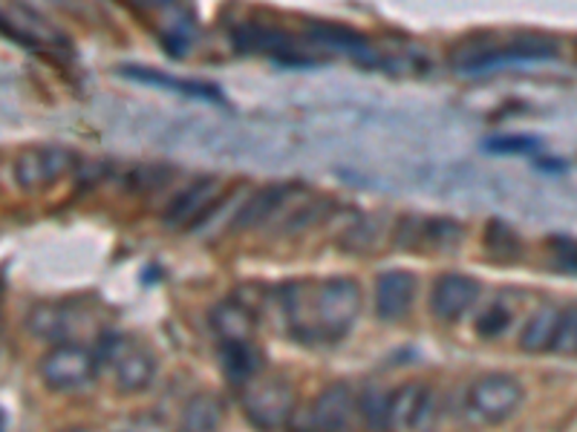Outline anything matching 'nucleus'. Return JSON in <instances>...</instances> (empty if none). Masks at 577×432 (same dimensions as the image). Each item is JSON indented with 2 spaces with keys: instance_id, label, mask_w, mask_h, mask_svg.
Instances as JSON below:
<instances>
[{
  "instance_id": "obj_14",
  "label": "nucleus",
  "mask_w": 577,
  "mask_h": 432,
  "mask_svg": "<svg viewBox=\"0 0 577 432\" xmlns=\"http://www.w3.org/2000/svg\"><path fill=\"white\" fill-rule=\"evenodd\" d=\"M220 363L231 383L245 387L263 369V355H260V349L252 340H225L220 349Z\"/></svg>"
},
{
  "instance_id": "obj_8",
  "label": "nucleus",
  "mask_w": 577,
  "mask_h": 432,
  "mask_svg": "<svg viewBox=\"0 0 577 432\" xmlns=\"http://www.w3.org/2000/svg\"><path fill=\"white\" fill-rule=\"evenodd\" d=\"M353 407H356L353 389L347 383H333L310 407L301 410V418H304L306 432H344Z\"/></svg>"
},
{
  "instance_id": "obj_2",
  "label": "nucleus",
  "mask_w": 577,
  "mask_h": 432,
  "mask_svg": "<svg viewBox=\"0 0 577 432\" xmlns=\"http://www.w3.org/2000/svg\"><path fill=\"white\" fill-rule=\"evenodd\" d=\"M243 410L258 430H281L295 415V389L281 378L258 375L243 387Z\"/></svg>"
},
{
  "instance_id": "obj_17",
  "label": "nucleus",
  "mask_w": 577,
  "mask_h": 432,
  "mask_svg": "<svg viewBox=\"0 0 577 432\" xmlns=\"http://www.w3.org/2000/svg\"><path fill=\"white\" fill-rule=\"evenodd\" d=\"M156 360L148 349H130L127 346L122 358L116 360V389L122 396H136L141 389H148L154 381Z\"/></svg>"
},
{
  "instance_id": "obj_25",
  "label": "nucleus",
  "mask_w": 577,
  "mask_h": 432,
  "mask_svg": "<svg viewBox=\"0 0 577 432\" xmlns=\"http://www.w3.org/2000/svg\"><path fill=\"white\" fill-rule=\"evenodd\" d=\"M511 326V312L503 303H494L476 317V335L480 337H500Z\"/></svg>"
},
{
  "instance_id": "obj_22",
  "label": "nucleus",
  "mask_w": 577,
  "mask_h": 432,
  "mask_svg": "<svg viewBox=\"0 0 577 432\" xmlns=\"http://www.w3.org/2000/svg\"><path fill=\"white\" fill-rule=\"evenodd\" d=\"M485 251H489L491 260L508 265L517 260L523 245H520V236L514 234L505 222L491 220L489 225H485Z\"/></svg>"
},
{
  "instance_id": "obj_27",
  "label": "nucleus",
  "mask_w": 577,
  "mask_h": 432,
  "mask_svg": "<svg viewBox=\"0 0 577 432\" xmlns=\"http://www.w3.org/2000/svg\"><path fill=\"white\" fill-rule=\"evenodd\" d=\"M541 147V139L534 136H496V139L485 141L489 154H532Z\"/></svg>"
},
{
  "instance_id": "obj_10",
  "label": "nucleus",
  "mask_w": 577,
  "mask_h": 432,
  "mask_svg": "<svg viewBox=\"0 0 577 432\" xmlns=\"http://www.w3.org/2000/svg\"><path fill=\"white\" fill-rule=\"evenodd\" d=\"M480 297V283L465 274H444L437 280V286L430 292V312L444 323H457L459 317L468 315V308L474 306Z\"/></svg>"
},
{
  "instance_id": "obj_28",
  "label": "nucleus",
  "mask_w": 577,
  "mask_h": 432,
  "mask_svg": "<svg viewBox=\"0 0 577 432\" xmlns=\"http://www.w3.org/2000/svg\"><path fill=\"white\" fill-rule=\"evenodd\" d=\"M552 251H555V260L560 263L563 272L577 274V242L560 240V236H557V240L552 242Z\"/></svg>"
},
{
  "instance_id": "obj_19",
  "label": "nucleus",
  "mask_w": 577,
  "mask_h": 432,
  "mask_svg": "<svg viewBox=\"0 0 577 432\" xmlns=\"http://www.w3.org/2000/svg\"><path fill=\"white\" fill-rule=\"evenodd\" d=\"M286 191H288L286 185H269V188H263V191L252 193L249 202L234 213L231 228H254L260 225V222H266L269 217L281 208V202L286 199Z\"/></svg>"
},
{
  "instance_id": "obj_7",
  "label": "nucleus",
  "mask_w": 577,
  "mask_h": 432,
  "mask_svg": "<svg viewBox=\"0 0 577 432\" xmlns=\"http://www.w3.org/2000/svg\"><path fill=\"white\" fill-rule=\"evenodd\" d=\"M217 199H220V179L200 177L197 182L188 185L186 191H179L170 199L162 222L168 228H177V231L197 228L202 220H208V213L214 211Z\"/></svg>"
},
{
  "instance_id": "obj_15",
  "label": "nucleus",
  "mask_w": 577,
  "mask_h": 432,
  "mask_svg": "<svg viewBox=\"0 0 577 432\" xmlns=\"http://www.w3.org/2000/svg\"><path fill=\"white\" fill-rule=\"evenodd\" d=\"M563 312L557 306H541L528 317V323L520 331V349L526 355H543L555 349V337L560 329Z\"/></svg>"
},
{
  "instance_id": "obj_9",
  "label": "nucleus",
  "mask_w": 577,
  "mask_h": 432,
  "mask_svg": "<svg viewBox=\"0 0 577 432\" xmlns=\"http://www.w3.org/2000/svg\"><path fill=\"white\" fill-rule=\"evenodd\" d=\"M557 55V41L555 38L543 35V32H520L505 44H496L491 41V46L485 50V55L480 59V64L474 66V73L480 70H491V66H505V64H520V61H548Z\"/></svg>"
},
{
  "instance_id": "obj_11",
  "label": "nucleus",
  "mask_w": 577,
  "mask_h": 432,
  "mask_svg": "<svg viewBox=\"0 0 577 432\" xmlns=\"http://www.w3.org/2000/svg\"><path fill=\"white\" fill-rule=\"evenodd\" d=\"M416 277L410 272H385L376 280V315L381 320H401L413 306Z\"/></svg>"
},
{
  "instance_id": "obj_18",
  "label": "nucleus",
  "mask_w": 577,
  "mask_h": 432,
  "mask_svg": "<svg viewBox=\"0 0 577 432\" xmlns=\"http://www.w3.org/2000/svg\"><path fill=\"white\" fill-rule=\"evenodd\" d=\"M430 407V392L419 383H405L390 392V426H416Z\"/></svg>"
},
{
  "instance_id": "obj_6",
  "label": "nucleus",
  "mask_w": 577,
  "mask_h": 432,
  "mask_svg": "<svg viewBox=\"0 0 577 432\" xmlns=\"http://www.w3.org/2000/svg\"><path fill=\"white\" fill-rule=\"evenodd\" d=\"M231 46L238 52H263L269 59H277L283 64H312V59H301L306 55L297 41L288 32L274 30V27H260V23H240L231 32Z\"/></svg>"
},
{
  "instance_id": "obj_12",
  "label": "nucleus",
  "mask_w": 577,
  "mask_h": 432,
  "mask_svg": "<svg viewBox=\"0 0 577 432\" xmlns=\"http://www.w3.org/2000/svg\"><path fill=\"white\" fill-rule=\"evenodd\" d=\"M21 15V21H9V18H3V32H7L9 38H15L18 44L30 46V50H52V46H61L64 44V38H61V32L52 27V23H46L41 15H32V12H27L23 7H12Z\"/></svg>"
},
{
  "instance_id": "obj_1",
  "label": "nucleus",
  "mask_w": 577,
  "mask_h": 432,
  "mask_svg": "<svg viewBox=\"0 0 577 432\" xmlns=\"http://www.w3.org/2000/svg\"><path fill=\"white\" fill-rule=\"evenodd\" d=\"M281 301L292 335L306 340V344L338 340L347 335L358 312H361V288L356 280L349 277L326 280L315 288V294L295 283V286L283 288Z\"/></svg>"
},
{
  "instance_id": "obj_3",
  "label": "nucleus",
  "mask_w": 577,
  "mask_h": 432,
  "mask_svg": "<svg viewBox=\"0 0 577 432\" xmlns=\"http://www.w3.org/2000/svg\"><path fill=\"white\" fill-rule=\"evenodd\" d=\"M96 367L98 358L90 355L84 346L59 344L38 363V375H41L44 387L52 389V392H73V389L93 381Z\"/></svg>"
},
{
  "instance_id": "obj_20",
  "label": "nucleus",
  "mask_w": 577,
  "mask_h": 432,
  "mask_svg": "<svg viewBox=\"0 0 577 432\" xmlns=\"http://www.w3.org/2000/svg\"><path fill=\"white\" fill-rule=\"evenodd\" d=\"M23 326H27V331H30L32 337H41V340H59V337H67L70 331H73L67 308L52 306V303L32 306Z\"/></svg>"
},
{
  "instance_id": "obj_29",
  "label": "nucleus",
  "mask_w": 577,
  "mask_h": 432,
  "mask_svg": "<svg viewBox=\"0 0 577 432\" xmlns=\"http://www.w3.org/2000/svg\"><path fill=\"white\" fill-rule=\"evenodd\" d=\"M67 432H90V430H82V426H78V430H67Z\"/></svg>"
},
{
  "instance_id": "obj_13",
  "label": "nucleus",
  "mask_w": 577,
  "mask_h": 432,
  "mask_svg": "<svg viewBox=\"0 0 577 432\" xmlns=\"http://www.w3.org/2000/svg\"><path fill=\"white\" fill-rule=\"evenodd\" d=\"M211 329L220 335V340H252L254 326H258V317H254V308L245 306L240 301H222L211 308Z\"/></svg>"
},
{
  "instance_id": "obj_4",
  "label": "nucleus",
  "mask_w": 577,
  "mask_h": 432,
  "mask_svg": "<svg viewBox=\"0 0 577 432\" xmlns=\"http://www.w3.org/2000/svg\"><path fill=\"white\" fill-rule=\"evenodd\" d=\"M78 165V156L67 147H27L15 156L12 173L23 191H41L46 185L59 182Z\"/></svg>"
},
{
  "instance_id": "obj_5",
  "label": "nucleus",
  "mask_w": 577,
  "mask_h": 432,
  "mask_svg": "<svg viewBox=\"0 0 577 432\" xmlns=\"http://www.w3.org/2000/svg\"><path fill=\"white\" fill-rule=\"evenodd\" d=\"M468 403L471 410L489 421V424H503L505 418H511L523 403V387H520L511 375H485L471 387L468 392Z\"/></svg>"
},
{
  "instance_id": "obj_26",
  "label": "nucleus",
  "mask_w": 577,
  "mask_h": 432,
  "mask_svg": "<svg viewBox=\"0 0 577 432\" xmlns=\"http://www.w3.org/2000/svg\"><path fill=\"white\" fill-rule=\"evenodd\" d=\"M557 355H577V306L566 308L560 317V329L555 337V349Z\"/></svg>"
},
{
  "instance_id": "obj_23",
  "label": "nucleus",
  "mask_w": 577,
  "mask_h": 432,
  "mask_svg": "<svg viewBox=\"0 0 577 432\" xmlns=\"http://www.w3.org/2000/svg\"><path fill=\"white\" fill-rule=\"evenodd\" d=\"M310 38H315V41H321V44L326 46H335V50L356 52V59L370 55L364 35H358V32L353 30H344V27H333V23H310Z\"/></svg>"
},
{
  "instance_id": "obj_21",
  "label": "nucleus",
  "mask_w": 577,
  "mask_h": 432,
  "mask_svg": "<svg viewBox=\"0 0 577 432\" xmlns=\"http://www.w3.org/2000/svg\"><path fill=\"white\" fill-rule=\"evenodd\" d=\"M222 401L211 392H202V396H193L182 410V430L186 432H217L222 426Z\"/></svg>"
},
{
  "instance_id": "obj_16",
  "label": "nucleus",
  "mask_w": 577,
  "mask_h": 432,
  "mask_svg": "<svg viewBox=\"0 0 577 432\" xmlns=\"http://www.w3.org/2000/svg\"><path fill=\"white\" fill-rule=\"evenodd\" d=\"M119 73L127 78L141 81V84H154V87L162 89H177L182 96L202 98V102L222 104V93L211 84H202V81H188V78H170V75L159 73V70H148V66H119Z\"/></svg>"
},
{
  "instance_id": "obj_24",
  "label": "nucleus",
  "mask_w": 577,
  "mask_h": 432,
  "mask_svg": "<svg viewBox=\"0 0 577 432\" xmlns=\"http://www.w3.org/2000/svg\"><path fill=\"white\" fill-rule=\"evenodd\" d=\"M358 407H361V415L367 421L373 432H387L390 430V396L378 392V389H367L361 398H358Z\"/></svg>"
}]
</instances>
